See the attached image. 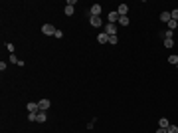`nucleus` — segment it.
I'll return each instance as SVG.
<instances>
[{
    "instance_id": "nucleus-24",
    "label": "nucleus",
    "mask_w": 178,
    "mask_h": 133,
    "mask_svg": "<svg viewBox=\"0 0 178 133\" xmlns=\"http://www.w3.org/2000/svg\"><path fill=\"white\" fill-rule=\"evenodd\" d=\"M10 62H14V64H20V62H18V58H16V56H14V54H12V56H10Z\"/></svg>"
},
{
    "instance_id": "nucleus-21",
    "label": "nucleus",
    "mask_w": 178,
    "mask_h": 133,
    "mask_svg": "<svg viewBox=\"0 0 178 133\" xmlns=\"http://www.w3.org/2000/svg\"><path fill=\"white\" fill-rule=\"evenodd\" d=\"M53 36H55V38H63V32H61V30H55V34H53Z\"/></svg>"
},
{
    "instance_id": "nucleus-4",
    "label": "nucleus",
    "mask_w": 178,
    "mask_h": 133,
    "mask_svg": "<svg viewBox=\"0 0 178 133\" xmlns=\"http://www.w3.org/2000/svg\"><path fill=\"white\" fill-rule=\"evenodd\" d=\"M89 22H91V26H95V28H99L103 22H101V16H89Z\"/></svg>"
},
{
    "instance_id": "nucleus-19",
    "label": "nucleus",
    "mask_w": 178,
    "mask_h": 133,
    "mask_svg": "<svg viewBox=\"0 0 178 133\" xmlns=\"http://www.w3.org/2000/svg\"><path fill=\"white\" fill-rule=\"evenodd\" d=\"M65 14L71 16V14H73V6H65Z\"/></svg>"
},
{
    "instance_id": "nucleus-7",
    "label": "nucleus",
    "mask_w": 178,
    "mask_h": 133,
    "mask_svg": "<svg viewBox=\"0 0 178 133\" xmlns=\"http://www.w3.org/2000/svg\"><path fill=\"white\" fill-rule=\"evenodd\" d=\"M117 12H119V16H127V12H129V6H127V4H119Z\"/></svg>"
},
{
    "instance_id": "nucleus-26",
    "label": "nucleus",
    "mask_w": 178,
    "mask_h": 133,
    "mask_svg": "<svg viewBox=\"0 0 178 133\" xmlns=\"http://www.w3.org/2000/svg\"><path fill=\"white\" fill-rule=\"evenodd\" d=\"M176 66H178V64H176Z\"/></svg>"
},
{
    "instance_id": "nucleus-14",
    "label": "nucleus",
    "mask_w": 178,
    "mask_h": 133,
    "mask_svg": "<svg viewBox=\"0 0 178 133\" xmlns=\"http://www.w3.org/2000/svg\"><path fill=\"white\" fill-rule=\"evenodd\" d=\"M174 46V40L172 38H164V48H172Z\"/></svg>"
},
{
    "instance_id": "nucleus-6",
    "label": "nucleus",
    "mask_w": 178,
    "mask_h": 133,
    "mask_svg": "<svg viewBox=\"0 0 178 133\" xmlns=\"http://www.w3.org/2000/svg\"><path fill=\"white\" fill-rule=\"evenodd\" d=\"M119 18H121V16H119V12H117V10H113V12H109V22H111V24H115V22H119Z\"/></svg>"
},
{
    "instance_id": "nucleus-9",
    "label": "nucleus",
    "mask_w": 178,
    "mask_h": 133,
    "mask_svg": "<svg viewBox=\"0 0 178 133\" xmlns=\"http://www.w3.org/2000/svg\"><path fill=\"white\" fill-rule=\"evenodd\" d=\"M45 119H47V115H45V111H38V117H36V121H38V123H44Z\"/></svg>"
},
{
    "instance_id": "nucleus-5",
    "label": "nucleus",
    "mask_w": 178,
    "mask_h": 133,
    "mask_svg": "<svg viewBox=\"0 0 178 133\" xmlns=\"http://www.w3.org/2000/svg\"><path fill=\"white\" fill-rule=\"evenodd\" d=\"M38 105H40V111H47L49 109V99H40Z\"/></svg>"
},
{
    "instance_id": "nucleus-10",
    "label": "nucleus",
    "mask_w": 178,
    "mask_h": 133,
    "mask_svg": "<svg viewBox=\"0 0 178 133\" xmlns=\"http://www.w3.org/2000/svg\"><path fill=\"white\" fill-rule=\"evenodd\" d=\"M97 40H99V44H105V42H109V36H107L105 32H101V34L97 36Z\"/></svg>"
},
{
    "instance_id": "nucleus-23",
    "label": "nucleus",
    "mask_w": 178,
    "mask_h": 133,
    "mask_svg": "<svg viewBox=\"0 0 178 133\" xmlns=\"http://www.w3.org/2000/svg\"><path fill=\"white\" fill-rule=\"evenodd\" d=\"M164 38H172V30H166L164 32Z\"/></svg>"
},
{
    "instance_id": "nucleus-11",
    "label": "nucleus",
    "mask_w": 178,
    "mask_h": 133,
    "mask_svg": "<svg viewBox=\"0 0 178 133\" xmlns=\"http://www.w3.org/2000/svg\"><path fill=\"white\" fill-rule=\"evenodd\" d=\"M158 125H160L162 129H168V125H170V123H168V119H166V117H160V119H158Z\"/></svg>"
},
{
    "instance_id": "nucleus-15",
    "label": "nucleus",
    "mask_w": 178,
    "mask_h": 133,
    "mask_svg": "<svg viewBox=\"0 0 178 133\" xmlns=\"http://www.w3.org/2000/svg\"><path fill=\"white\" fill-rule=\"evenodd\" d=\"M168 64H178V56H168Z\"/></svg>"
},
{
    "instance_id": "nucleus-22",
    "label": "nucleus",
    "mask_w": 178,
    "mask_h": 133,
    "mask_svg": "<svg viewBox=\"0 0 178 133\" xmlns=\"http://www.w3.org/2000/svg\"><path fill=\"white\" fill-rule=\"evenodd\" d=\"M36 117H38V113H30V115H28L30 121H36Z\"/></svg>"
},
{
    "instance_id": "nucleus-12",
    "label": "nucleus",
    "mask_w": 178,
    "mask_h": 133,
    "mask_svg": "<svg viewBox=\"0 0 178 133\" xmlns=\"http://www.w3.org/2000/svg\"><path fill=\"white\" fill-rule=\"evenodd\" d=\"M160 20H162V22H166V24H168V22H170V20H172V18H170V12H162V14H160Z\"/></svg>"
},
{
    "instance_id": "nucleus-18",
    "label": "nucleus",
    "mask_w": 178,
    "mask_h": 133,
    "mask_svg": "<svg viewBox=\"0 0 178 133\" xmlns=\"http://www.w3.org/2000/svg\"><path fill=\"white\" fill-rule=\"evenodd\" d=\"M170 18H172V20H176V22H178V8H176V10H172V12H170Z\"/></svg>"
},
{
    "instance_id": "nucleus-17",
    "label": "nucleus",
    "mask_w": 178,
    "mask_h": 133,
    "mask_svg": "<svg viewBox=\"0 0 178 133\" xmlns=\"http://www.w3.org/2000/svg\"><path fill=\"white\" fill-rule=\"evenodd\" d=\"M176 26H178V22H176V20H170V22H168V30H174Z\"/></svg>"
},
{
    "instance_id": "nucleus-16",
    "label": "nucleus",
    "mask_w": 178,
    "mask_h": 133,
    "mask_svg": "<svg viewBox=\"0 0 178 133\" xmlns=\"http://www.w3.org/2000/svg\"><path fill=\"white\" fill-rule=\"evenodd\" d=\"M166 131H168V133H178V125H168Z\"/></svg>"
},
{
    "instance_id": "nucleus-3",
    "label": "nucleus",
    "mask_w": 178,
    "mask_h": 133,
    "mask_svg": "<svg viewBox=\"0 0 178 133\" xmlns=\"http://www.w3.org/2000/svg\"><path fill=\"white\" fill-rule=\"evenodd\" d=\"M89 16H101V6L99 4H93L89 8Z\"/></svg>"
},
{
    "instance_id": "nucleus-20",
    "label": "nucleus",
    "mask_w": 178,
    "mask_h": 133,
    "mask_svg": "<svg viewBox=\"0 0 178 133\" xmlns=\"http://www.w3.org/2000/svg\"><path fill=\"white\" fill-rule=\"evenodd\" d=\"M117 40H119L117 36H109V44H117Z\"/></svg>"
},
{
    "instance_id": "nucleus-13",
    "label": "nucleus",
    "mask_w": 178,
    "mask_h": 133,
    "mask_svg": "<svg viewBox=\"0 0 178 133\" xmlns=\"http://www.w3.org/2000/svg\"><path fill=\"white\" fill-rule=\"evenodd\" d=\"M129 22H131L129 16H121V18H119V24H121V26H129Z\"/></svg>"
},
{
    "instance_id": "nucleus-25",
    "label": "nucleus",
    "mask_w": 178,
    "mask_h": 133,
    "mask_svg": "<svg viewBox=\"0 0 178 133\" xmlns=\"http://www.w3.org/2000/svg\"><path fill=\"white\" fill-rule=\"evenodd\" d=\"M156 133H168V131H166V129H162V127H158V131H156Z\"/></svg>"
},
{
    "instance_id": "nucleus-1",
    "label": "nucleus",
    "mask_w": 178,
    "mask_h": 133,
    "mask_svg": "<svg viewBox=\"0 0 178 133\" xmlns=\"http://www.w3.org/2000/svg\"><path fill=\"white\" fill-rule=\"evenodd\" d=\"M103 32H105L107 36H117V26H115V24H111V22H107Z\"/></svg>"
},
{
    "instance_id": "nucleus-2",
    "label": "nucleus",
    "mask_w": 178,
    "mask_h": 133,
    "mask_svg": "<svg viewBox=\"0 0 178 133\" xmlns=\"http://www.w3.org/2000/svg\"><path fill=\"white\" fill-rule=\"evenodd\" d=\"M42 32H44L45 36H53L55 34V28H53V24H44L42 26Z\"/></svg>"
},
{
    "instance_id": "nucleus-8",
    "label": "nucleus",
    "mask_w": 178,
    "mask_h": 133,
    "mask_svg": "<svg viewBox=\"0 0 178 133\" xmlns=\"http://www.w3.org/2000/svg\"><path fill=\"white\" fill-rule=\"evenodd\" d=\"M28 111H30V113H38V111H40V105L34 103V101H30V103H28Z\"/></svg>"
}]
</instances>
